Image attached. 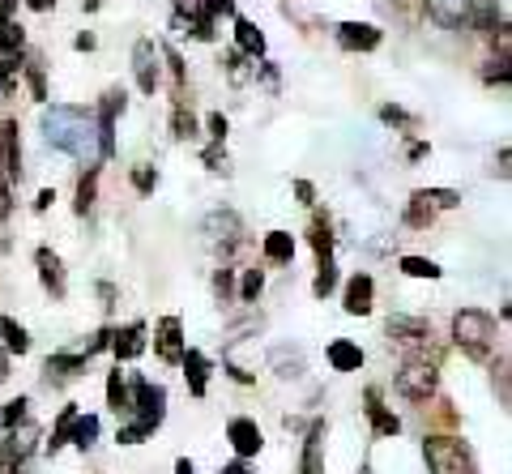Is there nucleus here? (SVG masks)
Listing matches in <instances>:
<instances>
[{
	"mask_svg": "<svg viewBox=\"0 0 512 474\" xmlns=\"http://www.w3.org/2000/svg\"><path fill=\"white\" fill-rule=\"evenodd\" d=\"M43 141L60 154L77 158V163L94 167L99 163V129H94V112L86 107H69V103H56L43 112Z\"/></svg>",
	"mask_w": 512,
	"mask_h": 474,
	"instance_id": "f257e3e1",
	"label": "nucleus"
},
{
	"mask_svg": "<svg viewBox=\"0 0 512 474\" xmlns=\"http://www.w3.org/2000/svg\"><path fill=\"white\" fill-rule=\"evenodd\" d=\"M453 342L470 359H487L495 351V316L483 308H461L453 312Z\"/></svg>",
	"mask_w": 512,
	"mask_h": 474,
	"instance_id": "f03ea898",
	"label": "nucleus"
},
{
	"mask_svg": "<svg viewBox=\"0 0 512 474\" xmlns=\"http://www.w3.org/2000/svg\"><path fill=\"white\" fill-rule=\"evenodd\" d=\"M423 462L431 474H474L470 449L453 436H427L423 440Z\"/></svg>",
	"mask_w": 512,
	"mask_h": 474,
	"instance_id": "7ed1b4c3",
	"label": "nucleus"
},
{
	"mask_svg": "<svg viewBox=\"0 0 512 474\" xmlns=\"http://www.w3.org/2000/svg\"><path fill=\"white\" fill-rule=\"evenodd\" d=\"M128 389H133V410H128V415H137L133 423H141L146 432H154L158 423H163V415H167V389L146 381V376H133V385Z\"/></svg>",
	"mask_w": 512,
	"mask_h": 474,
	"instance_id": "20e7f679",
	"label": "nucleus"
},
{
	"mask_svg": "<svg viewBox=\"0 0 512 474\" xmlns=\"http://www.w3.org/2000/svg\"><path fill=\"white\" fill-rule=\"evenodd\" d=\"M440 385V372H436V363L423 359V355H414L402 363V372H397V393L410 402H427L431 393H436Z\"/></svg>",
	"mask_w": 512,
	"mask_h": 474,
	"instance_id": "39448f33",
	"label": "nucleus"
},
{
	"mask_svg": "<svg viewBox=\"0 0 512 474\" xmlns=\"http://www.w3.org/2000/svg\"><path fill=\"white\" fill-rule=\"evenodd\" d=\"M124 107H128V94L124 90H107L99 112H94V129H99V158L116 154V120L124 116Z\"/></svg>",
	"mask_w": 512,
	"mask_h": 474,
	"instance_id": "423d86ee",
	"label": "nucleus"
},
{
	"mask_svg": "<svg viewBox=\"0 0 512 474\" xmlns=\"http://www.w3.org/2000/svg\"><path fill=\"white\" fill-rule=\"evenodd\" d=\"M474 5L478 0H423V13L440 30H466L474 18Z\"/></svg>",
	"mask_w": 512,
	"mask_h": 474,
	"instance_id": "0eeeda50",
	"label": "nucleus"
},
{
	"mask_svg": "<svg viewBox=\"0 0 512 474\" xmlns=\"http://www.w3.org/2000/svg\"><path fill=\"white\" fill-rule=\"evenodd\" d=\"M205 240H210L214 248H235L239 240H244V223H239V214L235 210H214V214H205Z\"/></svg>",
	"mask_w": 512,
	"mask_h": 474,
	"instance_id": "6e6552de",
	"label": "nucleus"
},
{
	"mask_svg": "<svg viewBox=\"0 0 512 474\" xmlns=\"http://www.w3.org/2000/svg\"><path fill=\"white\" fill-rule=\"evenodd\" d=\"M133 77H137V90L141 94H154L158 90V77H163V69H158V47H154V39H137L133 43Z\"/></svg>",
	"mask_w": 512,
	"mask_h": 474,
	"instance_id": "1a4fd4ad",
	"label": "nucleus"
},
{
	"mask_svg": "<svg viewBox=\"0 0 512 474\" xmlns=\"http://www.w3.org/2000/svg\"><path fill=\"white\" fill-rule=\"evenodd\" d=\"M154 351H158V359L163 363H180L184 359V321L180 316H163L158 321V329H154Z\"/></svg>",
	"mask_w": 512,
	"mask_h": 474,
	"instance_id": "9d476101",
	"label": "nucleus"
},
{
	"mask_svg": "<svg viewBox=\"0 0 512 474\" xmlns=\"http://www.w3.org/2000/svg\"><path fill=\"white\" fill-rule=\"evenodd\" d=\"M384 334H389V342L397 346H431V325L423 321V316H389V325H384Z\"/></svg>",
	"mask_w": 512,
	"mask_h": 474,
	"instance_id": "9b49d317",
	"label": "nucleus"
},
{
	"mask_svg": "<svg viewBox=\"0 0 512 474\" xmlns=\"http://www.w3.org/2000/svg\"><path fill=\"white\" fill-rule=\"evenodd\" d=\"M0 176L9 184L22 180V141H18V120L0 124Z\"/></svg>",
	"mask_w": 512,
	"mask_h": 474,
	"instance_id": "f8f14e48",
	"label": "nucleus"
},
{
	"mask_svg": "<svg viewBox=\"0 0 512 474\" xmlns=\"http://www.w3.org/2000/svg\"><path fill=\"white\" fill-rule=\"evenodd\" d=\"M227 440H231V449H235L239 462H248V457H256L265 449V436H261V428H256L252 419H231L227 423Z\"/></svg>",
	"mask_w": 512,
	"mask_h": 474,
	"instance_id": "ddd939ff",
	"label": "nucleus"
},
{
	"mask_svg": "<svg viewBox=\"0 0 512 474\" xmlns=\"http://www.w3.org/2000/svg\"><path fill=\"white\" fill-rule=\"evenodd\" d=\"M35 440H39L35 423H18V428H9V432H5V449H0V462H9V466L26 462L30 449H35Z\"/></svg>",
	"mask_w": 512,
	"mask_h": 474,
	"instance_id": "4468645a",
	"label": "nucleus"
},
{
	"mask_svg": "<svg viewBox=\"0 0 512 474\" xmlns=\"http://www.w3.org/2000/svg\"><path fill=\"white\" fill-rule=\"evenodd\" d=\"M380 39H384L380 26H372V22H342L338 26V43L346 52H376Z\"/></svg>",
	"mask_w": 512,
	"mask_h": 474,
	"instance_id": "2eb2a0df",
	"label": "nucleus"
},
{
	"mask_svg": "<svg viewBox=\"0 0 512 474\" xmlns=\"http://www.w3.org/2000/svg\"><path fill=\"white\" fill-rule=\"evenodd\" d=\"M111 351H116V359H120V363L141 359V351H146V325L133 321V325L116 329V334H111Z\"/></svg>",
	"mask_w": 512,
	"mask_h": 474,
	"instance_id": "dca6fc26",
	"label": "nucleus"
},
{
	"mask_svg": "<svg viewBox=\"0 0 512 474\" xmlns=\"http://www.w3.org/2000/svg\"><path fill=\"white\" fill-rule=\"evenodd\" d=\"M35 265H39V278H43V287L52 291L56 299H64L69 295V278H64V265H60V257L52 248H39L35 252Z\"/></svg>",
	"mask_w": 512,
	"mask_h": 474,
	"instance_id": "f3484780",
	"label": "nucleus"
},
{
	"mask_svg": "<svg viewBox=\"0 0 512 474\" xmlns=\"http://www.w3.org/2000/svg\"><path fill=\"white\" fill-rule=\"evenodd\" d=\"M372 295H376L372 274H355V278L346 282L342 304H346V312H350V316H367V312H372Z\"/></svg>",
	"mask_w": 512,
	"mask_h": 474,
	"instance_id": "a211bd4d",
	"label": "nucleus"
},
{
	"mask_svg": "<svg viewBox=\"0 0 512 474\" xmlns=\"http://www.w3.org/2000/svg\"><path fill=\"white\" fill-rule=\"evenodd\" d=\"M235 52L248 56V60H261V56H265V35H261V26L248 22V18H235Z\"/></svg>",
	"mask_w": 512,
	"mask_h": 474,
	"instance_id": "6ab92c4d",
	"label": "nucleus"
},
{
	"mask_svg": "<svg viewBox=\"0 0 512 474\" xmlns=\"http://www.w3.org/2000/svg\"><path fill=\"white\" fill-rule=\"evenodd\" d=\"M410 201L436 214V210H453V205H461V193L457 188H414Z\"/></svg>",
	"mask_w": 512,
	"mask_h": 474,
	"instance_id": "aec40b11",
	"label": "nucleus"
},
{
	"mask_svg": "<svg viewBox=\"0 0 512 474\" xmlns=\"http://www.w3.org/2000/svg\"><path fill=\"white\" fill-rule=\"evenodd\" d=\"M184 372H188V389L192 398H205V385H210V359H205L201 351H184Z\"/></svg>",
	"mask_w": 512,
	"mask_h": 474,
	"instance_id": "412c9836",
	"label": "nucleus"
},
{
	"mask_svg": "<svg viewBox=\"0 0 512 474\" xmlns=\"http://www.w3.org/2000/svg\"><path fill=\"white\" fill-rule=\"evenodd\" d=\"M329 363H333V372H359L363 368V351L355 342L338 338V342H329Z\"/></svg>",
	"mask_w": 512,
	"mask_h": 474,
	"instance_id": "4be33fe9",
	"label": "nucleus"
},
{
	"mask_svg": "<svg viewBox=\"0 0 512 474\" xmlns=\"http://www.w3.org/2000/svg\"><path fill=\"white\" fill-rule=\"evenodd\" d=\"M367 415H372L376 436H397V432H402V419L389 415V410L380 406V393L376 389H367Z\"/></svg>",
	"mask_w": 512,
	"mask_h": 474,
	"instance_id": "5701e85b",
	"label": "nucleus"
},
{
	"mask_svg": "<svg viewBox=\"0 0 512 474\" xmlns=\"http://www.w3.org/2000/svg\"><path fill=\"white\" fill-rule=\"evenodd\" d=\"M0 342H5V355H26L30 351L26 325H18L13 316H0Z\"/></svg>",
	"mask_w": 512,
	"mask_h": 474,
	"instance_id": "b1692460",
	"label": "nucleus"
},
{
	"mask_svg": "<svg viewBox=\"0 0 512 474\" xmlns=\"http://www.w3.org/2000/svg\"><path fill=\"white\" fill-rule=\"evenodd\" d=\"M107 406L116 410V415H128V410H133V389H128V381H124L120 368L107 376Z\"/></svg>",
	"mask_w": 512,
	"mask_h": 474,
	"instance_id": "393cba45",
	"label": "nucleus"
},
{
	"mask_svg": "<svg viewBox=\"0 0 512 474\" xmlns=\"http://www.w3.org/2000/svg\"><path fill=\"white\" fill-rule=\"evenodd\" d=\"M22 47H26V30L13 22V13L0 9V52H9V56H22Z\"/></svg>",
	"mask_w": 512,
	"mask_h": 474,
	"instance_id": "a878e982",
	"label": "nucleus"
},
{
	"mask_svg": "<svg viewBox=\"0 0 512 474\" xmlns=\"http://www.w3.org/2000/svg\"><path fill=\"white\" fill-rule=\"evenodd\" d=\"M94 197H99V167H86V176L77 180V201H73V210L86 218V214L94 210Z\"/></svg>",
	"mask_w": 512,
	"mask_h": 474,
	"instance_id": "bb28decb",
	"label": "nucleus"
},
{
	"mask_svg": "<svg viewBox=\"0 0 512 474\" xmlns=\"http://www.w3.org/2000/svg\"><path fill=\"white\" fill-rule=\"evenodd\" d=\"M295 257V235L291 231H269L265 235V261H291Z\"/></svg>",
	"mask_w": 512,
	"mask_h": 474,
	"instance_id": "cd10ccee",
	"label": "nucleus"
},
{
	"mask_svg": "<svg viewBox=\"0 0 512 474\" xmlns=\"http://www.w3.org/2000/svg\"><path fill=\"white\" fill-rule=\"evenodd\" d=\"M470 26L483 30V35H495V26H504V22H500V5H495V0H478Z\"/></svg>",
	"mask_w": 512,
	"mask_h": 474,
	"instance_id": "c85d7f7f",
	"label": "nucleus"
},
{
	"mask_svg": "<svg viewBox=\"0 0 512 474\" xmlns=\"http://www.w3.org/2000/svg\"><path fill=\"white\" fill-rule=\"evenodd\" d=\"M69 440H73V445L86 453V449L94 445V440H99V419H94V415H77V419H73V432H69Z\"/></svg>",
	"mask_w": 512,
	"mask_h": 474,
	"instance_id": "c756f323",
	"label": "nucleus"
},
{
	"mask_svg": "<svg viewBox=\"0 0 512 474\" xmlns=\"http://www.w3.org/2000/svg\"><path fill=\"white\" fill-rule=\"evenodd\" d=\"M73 419H77V406H64L56 428H52V440H47V453H60L64 445H69V432H73Z\"/></svg>",
	"mask_w": 512,
	"mask_h": 474,
	"instance_id": "7c9ffc66",
	"label": "nucleus"
},
{
	"mask_svg": "<svg viewBox=\"0 0 512 474\" xmlns=\"http://www.w3.org/2000/svg\"><path fill=\"white\" fill-rule=\"evenodd\" d=\"M171 9H175V22H192V26H201V22H214L210 18V13H205V5H201V0H171ZM188 26V30H192Z\"/></svg>",
	"mask_w": 512,
	"mask_h": 474,
	"instance_id": "2f4dec72",
	"label": "nucleus"
},
{
	"mask_svg": "<svg viewBox=\"0 0 512 474\" xmlns=\"http://www.w3.org/2000/svg\"><path fill=\"white\" fill-rule=\"evenodd\" d=\"M86 355L82 351H73V355H52L47 359V376H73V372H82L86 368Z\"/></svg>",
	"mask_w": 512,
	"mask_h": 474,
	"instance_id": "473e14b6",
	"label": "nucleus"
},
{
	"mask_svg": "<svg viewBox=\"0 0 512 474\" xmlns=\"http://www.w3.org/2000/svg\"><path fill=\"white\" fill-rule=\"evenodd\" d=\"M333 291H338V265H333V257H329V261H320V274H316V282H312V295L325 299V295H333Z\"/></svg>",
	"mask_w": 512,
	"mask_h": 474,
	"instance_id": "72a5a7b5",
	"label": "nucleus"
},
{
	"mask_svg": "<svg viewBox=\"0 0 512 474\" xmlns=\"http://www.w3.org/2000/svg\"><path fill=\"white\" fill-rule=\"evenodd\" d=\"M402 274L406 278H431V282H436L444 270H440L436 261H427V257H402Z\"/></svg>",
	"mask_w": 512,
	"mask_h": 474,
	"instance_id": "f704fd0d",
	"label": "nucleus"
},
{
	"mask_svg": "<svg viewBox=\"0 0 512 474\" xmlns=\"http://www.w3.org/2000/svg\"><path fill=\"white\" fill-rule=\"evenodd\" d=\"M171 129H175V137H180V141L197 137V120H192V112H188L184 103H175V112H171Z\"/></svg>",
	"mask_w": 512,
	"mask_h": 474,
	"instance_id": "c9c22d12",
	"label": "nucleus"
},
{
	"mask_svg": "<svg viewBox=\"0 0 512 474\" xmlns=\"http://www.w3.org/2000/svg\"><path fill=\"white\" fill-rule=\"evenodd\" d=\"M265 291V274L261 270H244V282H239V304H256V295Z\"/></svg>",
	"mask_w": 512,
	"mask_h": 474,
	"instance_id": "e433bc0d",
	"label": "nucleus"
},
{
	"mask_svg": "<svg viewBox=\"0 0 512 474\" xmlns=\"http://www.w3.org/2000/svg\"><path fill=\"white\" fill-rule=\"evenodd\" d=\"M133 188H137V193H154V188H158V171L150 163H137L133 167Z\"/></svg>",
	"mask_w": 512,
	"mask_h": 474,
	"instance_id": "4c0bfd02",
	"label": "nucleus"
},
{
	"mask_svg": "<svg viewBox=\"0 0 512 474\" xmlns=\"http://www.w3.org/2000/svg\"><path fill=\"white\" fill-rule=\"evenodd\" d=\"M312 248H316V257H320V261H329V257H333V235H329L325 223H316V227H312Z\"/></svg>",
	"mask_w": 512,
	"mask_h": 474,
	"instance_id": "58836bf2",
	"label": "nucleus"
},
{
	"mask_svg": "<svg viewBox=\"0 0 512 474\" xmlns=\"http://www.w3.org/2000/svg\"><path fill=\"white\" fill-rule=\"evenodd\" d=\"M26 410H30V402H26V398H13V402L5 406V415H0V423H5V432H9V428H18V423H26Z\"/></svg>",
	"mask_w": 512,
	"mask_h": 474,
	"instance_id": "ea45409f",
	"label": "nucleus"
},
{
	"mask_svg": "<svg viewBox=\"0 0 512 474\" xmlns=\"http://www.w3.org/2000/svg\"><path fill=\"white\" fill-rule=\"evenodd\" d=\"M248 73H252V65H248V56H239V52H227V77L239 86V82H248Z\"/></svg>",
	"mask_w": 512,
	"mask_h": 474,
	"instance_id": "a19ab883",
	"label": "nucleus"
},
{
	"mask_svg": "<svg viewBox=\"0 0 512 474\" xmlns=\"http://www.w3.org/2000/svg\"><path fill=\"white\" fill-rule=\"evenodd\" d=\"M18 73H22V65H18V60H0V90H5V94H13V90H18Z\"/></svg>",
	"mask_w": 512,
	"mask_h": 474,
	"instance_id": "79ce46f5",
	"label": "nucleus"
},
{
	"mask_svg": "<svg viewBox=\"0 0 512 474\" xmlns=\"http://www.w3.org/2000/svg\"><path fill=\"white\" fill-rule=\"evenodd\" d=\"M508 77H512V69H508V60L500 56V60H491V65L483 69V82H500V86H508Z\"/></svg>",
	"mask_w": 512,
	"mask_h": 474,
	"instance_id": "37998d69",
	"label": "nucleus"
},
{
	"mask_svg": "<svg viewBox=\"0 0 512 474\" xmlns=\"http://www.w3.org/2000/svg\"><path fill=\"white\" fill-rule=\"evenodd\" d=\"M210 18H235V0H201Z\"/></svg>",
	"mask_w": 512,
	"mask_h": 474,
	"instance_id": "c03bdc74",
	"label": "nucleus"
},
{
	"mask_svg": "<svg viewBox=\"0 0 512 474\" xmlns=\"http://www.w3.org/2000/svg\"><path fill=\"white\" fill-rule=\"evenodd\" d=\"M380 120H384V124H397V129H410V124H414V120L402 112V107H380Z\"/></svg>",
	"mask_w": 512,
	"mask_h": 474,
	"instance_id": "a18cd8bd",
	"label": "nucleus"
},
{
	"mask_svg": "<svg viewBox=\"0 0 512 474\" xmlns=\"http://www.w3.org/2000/svg\"><path fill=\"white\" fill-rule=\"evenodd\" d=\"M205 124H210V137H214V146H222V141H227V116H222V112H214V116L205 120Z\"/></svg>",
	"mask_w": 512,
	"mask_h": 474,
	"instance_id": "49530a36",
	"label": "nucleus"
},
{
	"mask_svg": "<svg viewBox=\"0 0 512 474\" xmlns=\"http://www.w3.org/2000/svg\"><path fill=\"white\" fill-rule=\"evenodd\" d=\"M26 77H30V90H35V99L43 103V99H47V86H43V69H39V65H26Z\"/></svg>",
	"mask_w": 512,
	"mask_h": 474,
	"instance_id": "de8ad7c7",
	"label": "nucleus"
},
{
	"mask_svg": "<svg viewBox=\"0 0 512 474\" xmlns=\"http://www.w3.org/2000/svg\"><path fill=\"white\" fill-rule=\"evenodd\" d=\"M9 210H13V184H9L5 176H0V223L9 218Z\"/></svg>",
	"mask_w": 512,
	"mask_h": 474,
	"instance_id": "09e8293b",
	"label": "nucleus"
},
{
	"mask_svg": "<svg viewBox=\"0 0 512 474\" xmlns=\"http://www.w3.org/2000/svg\"><path fill=\"white\" fill-rule=\"evenodd\" d=\"M491 372H495V385H500V402L508 406V359H500Z\"/></svg>",
	"mask_w": 512,
	"mask_h": 474,
	"instance_id": "8fccbe9b",
	"label": "nucleus"
},
{
	"mask_svg": "<svg viewBox=\"0 0 512 474\" xmlns=\"http://www.w3.org/2000/svg\"><path fill=\"white\" fill-rule=\"evenodd\" d=\"M205 167H210V171H227V154H222V146L205 150Z\"/></svg>",
	"mask_w": 512,
	"mask_h": 474,
	"instance_id": "3c124183",
	"label": "nucleus"
},
{
	"mask_svg": "<svg viewBox=\"0 0 512 474\" xmlns=\"http://www.w3.org/2000/svg\"><path fill=\"white\" fill-rule=\"evenodd\" d=\"M231 282H235V274H231V270H218V278H214V291H218L222 299H227V295H231Z\"/></svg>",
	"mask_w": 512,
	"mask_h": 474,
	"instance_id": "603ef678",
	"label": "nucleus"
},
{
	"mask_svg": "<svg viewBox=\"0 0 512 474\" xmlns=\"http://www.w3.org/2000/svg\"><path fill=\"white\" fill-rule=\"evenodd\" d=\"M167 65L175 73V86H184V60H180V52H167Z\"/></svg>",
	"mask_w": 512,
	"mask_h": 474,
	"instance_id": "864d4df0",
	"label": "nucleus"
},
{
	"mask_svg": "<svg viewBox=\"0 0 512 474\" xmlns=\"http://www.w3.org/2000/svg\"><path fill=\"white\" fill-rule=\"evenodd\" d=\"M495 163H500V167H495V176H500V180H508V163H512V154H508V146L500 150V158H495Z\"/></svg>",
	"mask_w": 512,
	"mask_h": 474,
	"instance_id": "5fc2aeb1",
	"label": "nucleus"
},
{
	"mask_svg": "<svg viewBox=\"0 0 512 474\" xmlns=\"http://www.w3.org/2000/svg\"><path fill=\"white\" fill-rule=\"evenodd\" d=\"M218 474H252V470H248V466H244V462H239V457H235V462H231V466H222Z\"/></svg>",
	"mask_w": 512,
	"mask_h": 474,
	"instance_id": "6e6d98bb",
	"label": "nucleus"
},
{
	"mask_svg": "<svg viewBox=\"0 0 512 474\" xmlns=\"http://www.w3.org/2000/svg\"><path fill=\"white\" fill-rule=\"evenodd\" d=\"M295 193H299L303 201H308V205H312V197H316V193H312V184H308V180H299V184H295Z\"/></svg>",
	"mask_w": 512,
	"mask_h": 474,
	"instance_id": "4d7b16f0",
	"label": "nucleus"
},
{
	"mask_svg": "<svg viewBox=\"0 0 512 474\" xmlns=\"http://www.w3.org/2000/svg\"><path fill=\"white\" fill-rule=\"evenodd\" d=\"M52 201H56V193H52V188H43L39 201H35V210H47V205H52Z\"/></svg>",
	"mask_w": 512,
	"mask_h": 474,
	"instance_id": "13d9d810",
	"label": "nucleus"
},
{
	"mask_svg": "<svg viewBox=\"0 0 512 474\" xmlns=\"http://www.w3.org/2000/svg\"><path fill=\"white\" fill-rule=\"evenodd\" d=\"M73 47H77V52H90V47H94V35H77Z\"/></svg>",
	"mask_w": 512,
	"mask_h": 474,
	"instance_id": "bf43d9fd",
	"label": "nucleus"
},
{
	"mask_svg": "<svg viewBox=\"0 0 512 474\" xmlns=\"http://www.w3.org/2000/svg\"><path fill=\"white\" fill-rule=\"evenodd\" d=\"M26 5H30V9H35V13H47V9H52V5H56V0H26Z\"/></svg>",
	"mask_w": 512,
	"mask_h": 474,
	"instance_id": "052dcab7",
	"label": "nucleus"
},
{
	"mask_svg": "<svg viewBox=\"0 0 512 474\" xmlns=\"http://www.w3.org/2000/svg\"><path fill=\"white\" fill-rule=\"evenodd\" d=\"M103 5H107V0H82V9H86V13H99Z\"/></svg>",
	"mask_w": 512,
	"mask_h": 474,
	"instance_id": "680f3d73",
	"label": "nucleus"
},
{
	"mask_svg": "<svg viewBox=\"0 0 512 474\" xmlns=\"http://www.w3.org/2000/svg\"><path fill=\"white\" fill-rule=\"evenodd\" d=\"M175 474H192V462H188V457H180V462H175Z\"/></svg>",
	"mask_w": 512,
	"mask_h": 474,
	"instance_id": "e2e57ef3",
	"label": "nucleus"
},
{
	"mask_svg": "<svg viewBox=\"0 0 512 474\" xmlns=\"http://www.w3.org/2000/svg\"><path fill=\"white\" fill-rule=\"evenodd\" d=\"M0 9H5V13H13V9H18V0H0Z\"/></svg>",
	"mask_w": 512,
	"mask_h": 474,
	"instance_id": "0e129e2a",
	"label": "nucleus"
},
{
	"mask_svg": "<svg viewBox=\"0 0 512 474\" xmlns=\"http://www.w3.org/2000/svg\"><path fill=\"white\" fill-rule=\"evenodd\" d=\"M0 381H5V351H0Z\"/></svg>",
	"mask_w": 512,
	"mask_h": 474,
	"instance_id": "69168bd1",
	"label": "nucleus"
},
{
	"mask_svg": "<svg viewBox=\"0 0 512 474\" xmlns=\"http://www.w3.org/2000/svg\"><path fill=\"white\" fill-rule=\"evenodd\" d=\"M359 474H372V470H367V466H363V470H359Z\"/></svg>",
	"mask_w": 512,
	"mask_h": 474,
	"instance_id": "338daca9",
	"label": "nucleus"
}]
</instances>
